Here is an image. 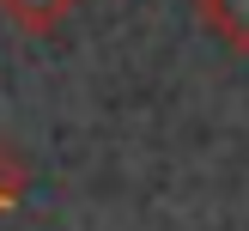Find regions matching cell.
Returning a JSON list of instances; mask_svg holds the SVG:
<instances>
[{
	"mask_svg": "<svg viewBox=\"0 0 249 231\" xmlns=\"http://www.w3.org/2000/svg\"><path fill=\"white\" fill-rule=\"evenodd\" d=\"M18 201H24V164L6 152V146H0V219H6Z\"/></svg>",
	"mask_w": 249,
	"mask_h": 231,
	"instance_id": "3957f363",
	"label": "cell"
},
{
	"mask_svg": "<svg viewBox=\"0 0 249 231\" xmlns=\"http://www.w3.org/2000/svg\"><path fill=\"white\" fill-rule=\"evenodd\" d=\"M195 24L231 55H249V0H195Z\"/></svg>",
	"mask_w": 249,
	"mask_h": 231,
	"instance_id": "6da1fadb",
	"label": "cell"
},
{
	"mask_svg": "<svg viewBox=\"0 0 249 231\" xmlns=\"http://www.w3.org/2000/svg\"><path fill=\"white\" fill-rule=\"evenodd\" d=\"M73 12H79V0H0V18L18 36H55Z\"/></svg>",
	"mask_w": 249,
	"mask_h": 231,
	"instance_id": "7a4b0ae2",
	"label": "cell"
}]
</instances>
